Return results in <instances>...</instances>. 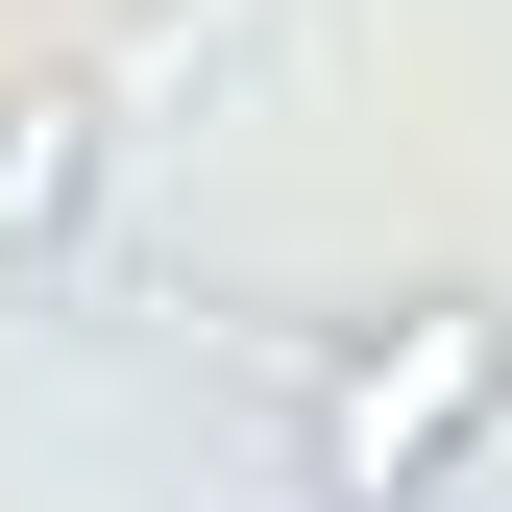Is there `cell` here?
<instances>
[{"mask_svg": "<svg viewBox=\"0 0 512 512\" xmlns=\"http://www.w3.org/2000/svg\"><path fill=\"white\" fill-rule=\"evenodd\" d=\"M512 439V293H391L293 366V488L317 512H439Z\"/></svg>", "mask_w": 512, "mask_h": 512, "instance_id": "cell-1", "label": "cell"}, {"mask_svg": "<svg viewBox=\"0 0 512 512\" xmlns=\"http://www.w3.org/2000/svg\"><path fill=\"white\" fill-rule=\"evenodd\" d=\"M98 171H122V98H98V74H25V98H0V269H49V244H74Z\"/></svg>", "mask_w": 512, "mask_h": 512, "instance_id": "cell-2", "label": "cell"}]
</instances>
